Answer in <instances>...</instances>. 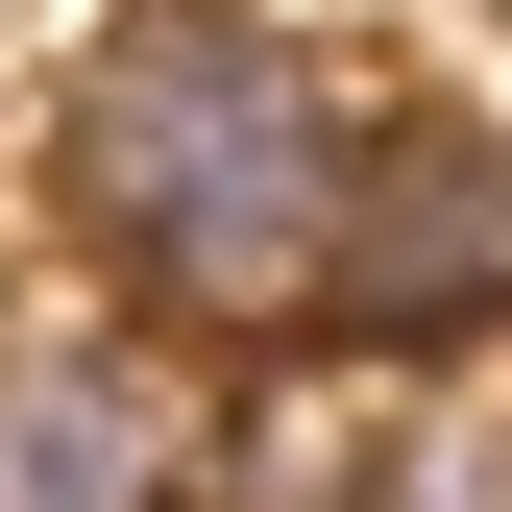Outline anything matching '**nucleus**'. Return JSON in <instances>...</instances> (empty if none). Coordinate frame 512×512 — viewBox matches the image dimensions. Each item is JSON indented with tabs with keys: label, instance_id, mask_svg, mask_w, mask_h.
Here are the masks:
<instances>
[{
	"label": "nucleus",
	"instance_id": "f257e3e1",
	"mask_svg": "<svg viewBox=\"0 0 512 512\" xmlns=\"http://www.w3.org/2000/svg\"><path fill=\"white\" fill-rule=\"evenodd\" d=\"M342 171H366V122L317 98L269 25H122L98 98H74V220H98L171 317H317Z\"/></svg>",
	"mask_w": 512,
	"mask_h": 512
},
{
	"label": "nucleus",
	"instance_id": "f03ea898",
	"mask_svg": "<svg viewBox=\"0 0 512 512\" xmlns=\"http://www.w3.org/2000/svg\"><path fill=\"white\" fill-rule=\"evenodd\" d=\"M317 317H391V342H464V317H512V147H464V122H391V147L342 171V269H317Z\"/></svg>",
	"mask_w": 512,
	"mask_h": 512
},
{
	"label": "nucleus",
	"instance_id": "7ed1b4c3",
	"mask_svg": "<svg viewBox=\"0 0 512 512\" xmlns=\"http://www.w3.org/2000/svg\"><path fill=\"white\" fill-rule=\"evenodd\" d=\"M0 512H171V415L122 366H0Z\"/></svg>",
	"mask_w": 512,
	"mask_h": 512
}]
</instances>
